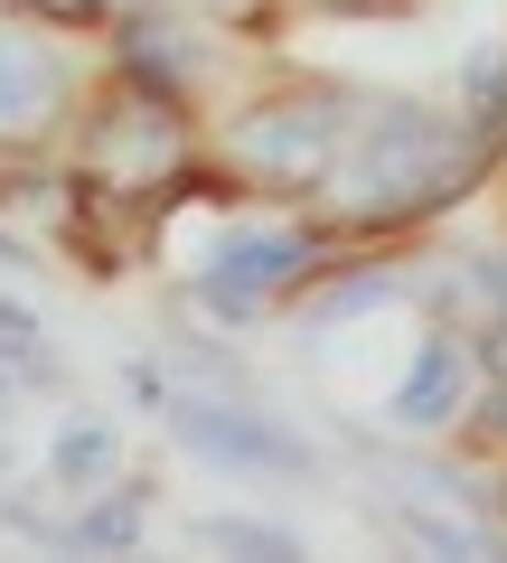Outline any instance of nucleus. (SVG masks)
<instances>
[{"mask_svg": "<svg viewBox=\"0 0 507 563\" xmlns=\"http://www.w3.org/2000/svg\"><path fill=\"white\" fill-rule=\"evenodd\" d=\"M405 536L423 544V554H461V563H470V554H498V544H488L480 526H451V517H423V507H405Z\"/></svg>", "mask_w": 507, "mask_h": 563, "instance_id": "ddd939ff", "label": "nucleus"}, {"mask_svg": "<svg viewBox=\"0 0 507 563\" xmlns=\"http://www.w3.org/2000/svg\"><path fill=\"white\" fill-rule=\"evenodd\" d=\"M310 263H320V235H310V225H244V235H225L217 254H207L198 301L225 310V320H254L273 291H291V282L310 273Z\"/></svg>", "mask_w": 507, "mask_h": 563, "instance_id": "20e7f679", "label": "nucleus"}, {"mask_svg": "<svg viewBox=\"0 0 507 563\" xmlns=\"http://www.w3.org/2000/svg\"><path fill=\"white\" fill-rule=\"evenodd\" d=\"M480 366H488V422H507V310L488 320V339H480Z\"/></svg>", "mask_w": 507, "mask_h": 563, "instance_id": "dca6fc26", "label": "nucleus"}, {"mask_svg": "<svg viewBox=\"0 0 507 563\" xmlns=\"http://www.w3.org/2000/svg\"><path fill=\"white\" fill-rule=\"evenodd\" d=\"M0 10H29V20H57V29H85L103 0H0Z\"/></svg>", "mask_w": 507, "mask_h": 563, "instance_id": "f3484780", "label": "nucleus"}, {"mask_svg": "<svg viewBox=\"0 0 507 563\" xmlns=\"http://www.w3.org/2000/svg\"><path fill=\"white\" fill-rule=\"evenodd\" d=\"M395 291H405V273H348V282H329V291H320V320L376 310V301H395Z\"/></svg>", "mask_w": 507, "mask_h": 563, "instance_id": "4468645a", "label": "nucleus"}, {"mask_svg": "<svg viewBox=\"0 0 507 563\" xmlns=\"http://www.w3.org/2000/svg\"><path fill=\"white\" fill-rule=\"evenodd\" d=\"M47 470H57V479H76V488H95L103 470H113V432H103V422H76V432H57Z\"/></svg>", "mask_w": 507, "mask_h": 563, "instance_id": "9d476101", "label": "nucleus"}, {"mask_svg": "<svg viewBox=\"0 0 507 563\" xmlns=\"http://www.w3.org/2000/svg\"><path fill=\"white\" fill-rule=\"evenodd\" d=\"M470 132H480V141L507 132V57H498V47L470 57Z\"/></svg>", "mask_w": 507, "mask_h": 563, "instance_id": "f8f14e48", "label": "nucleus"}, {"mask_svg": "<svg viewBox=\"0 0 507 563\" xmlns=\"http://www.w3.org/2000/svg\"><path fill=\"white\" fill-rule=\"evenodd\" d=\"M225 20H264V0H217Z\"/></svg>", "mask_w": 507, "mask_h": 563, "instance_id": "a211bd4d", "label": "nucleus"}, {"mask_svg": "<svg viewBox=\"0 0 507 563\" xmlns=\"http://www.w3.org/2000/svg\"><path fill=\"white\" fill-rule=\"evenodd\" d=\"M85 169H95V188H113V198H169V188H188L179 103L122 85V103H103L95 132H85Z\"/></svg>", "mask_w": 507, "mask_h": 563, "instance_id": "7ed1b4c3", "label": "nucleus"}, {"mask_svg": "<svg viewBox=\"0 0 507 563\" xmlns=\"http://www.w3.org/2000/svg\"><path fill=\"white\" fill-rule=\"evenodd\" d=\"M498 141L461 132L432 103H357V122L339 132V161H329V217L348 225H414L432 207L470 198Z\"/></svg>", "mask_w": 507, "mask_h": 563, "instance_id": "f257e3e1", "label": "nucleus"}, {"mask_svg": "<svg viewBox=\"0 0 507 563\" xmlns=\"http://www.w3.org/2000/svg\"><path fill=\"white\" fill-rule=\"evenodd\" d=\"M188 76H198V47L179 38L169 20H122V85H142V95H188Z\"/></svg>", "mask_w": 507, "mask_h": 563, "instance_id": "6e6552de", "label": "nucleus"}, {"mask_svg": "<svg viewBox=\"0 0 507 563\" xmlns=\"http://www.w3.org/2000/svg\"><path fill=\"white\" fill-rule=\"evenodd\" d=\"M0 263H10V273H29V244H10V235H0Z\"/></svg>", "mask_w": 507, "mask_h": 563, "instance_id": "6ab92c4d", "label": "nucleus"}, {"mask_svg": "<svg viewBox=\"0 0 507 563\" xmlns=\"http://www.w3.org/2000/svg\"><path fill=\"white\" fill-rule=\"evenodd\" d=\"M66 544H85V554H132V544H142V488H132V498L85 507V517L66 526Z\"/></svg>", "mask_w": 507, "mask_h": 563, "instance_id": "1a4fd4ad", "label": "nucleus"}, {"mask_svg": "<svg viewBox=\"0 0 507 563\" xmlns=\"http://www.w3.org/2000/svg\"><path fill=\"white\" fill-rule=\"evenodd\" d=\"M329 10H395V0H329Z\"/></svg>", "mask_w": 507, "mask_h": 563, "instance_id": "aec40b11", "label": "nucleus"}, {"mask_svg": "<svg viewBox=\"0 0 507 563\" xmlns=\"http://www.w3.org/2000/svg\"><path fill=\"white\" fill-rule=\"evenodd\" d=\"M169 432H179L198 461H217V470H244V479H301L310 470V442H291L273 413H244V404H225V395H169Z\"/></svg>", "mask_w": 507, "mask_h": 563, "instance_id": "39448f33", "label": "nucleus"}, {"mask_svg": "<svg viewBox=\"0 0 507 563\" xmlns=\"http://www.w3.org/2000/svg\"><path fill=\"white\" fill-rule=\"evenodd\" d=\"M357 122V95H339V85H310V95H273L254 103V113L235 122V169L264 188H320L329 161H339V132Z\"/></svg>", "mask_w": 507, "mask_h": 563, "instance_id": "f03ea898", "label": "nucleus"}, {"mask_svg": "<svg viewBox=\"0 0 507 563\" xmlns=\"http://www.w3.org/2000/svg\"><path fill=\"white\" fill-rule=\"evenodd\" d=\"M461 395H470V347L461 339H423V357L405 366V385H395L386 413L405 422V432H442V422L461 413Z\"/></svg>", "mask_w": 507, "mask_h": 563, "instance_id": "0eeeda50", "label": "nucleus"}, {"mask_svg": "<svg viewBox=\"0 0 507 563\" xmlns=\"http://www.w3.org/2000/svg\"><path fill=\"white\" fill-rule=\"evenodd\" d=\"M66 95H76L66 57H47V47H38V38H20V29H0V151L38 141L47 122L66 113Z\"/></svg>", "mask_w": 507, "mask_h": 563, "instance_id": "423d86ee", "label": "nucleus"}, {"mask_svg": "<svg viewBox=\"0 0 507 563\" xmlns=\"http://www.w3.org/2000/svg\"><path fill=\"white\" fill-rule=\"evenodd\" d=\"M198 544H217V554H273V563L301 554L283 526H254V517H198Z\"/></svg>", "mask_w": 507, "mask_h": 563, "instance_id": "9b49d317", "label": "nucleus"}, {"mask_svg": "<svg viewBox=\"0 0 507 563\" xmlns=\"http://www.w3.org/2000/svg\"><path fill=\"white\" fill-rule=\"evenodd\" d=\"M0 347H10L29 376H38V366H57V357H47V339H38V320H29L20 301H0Z\"/></svg>", "mask_w": 507, "mask_h": 563, "instance_id": "2eb2a0df", "label": "nucleus"}]
</instances>
